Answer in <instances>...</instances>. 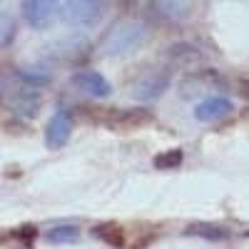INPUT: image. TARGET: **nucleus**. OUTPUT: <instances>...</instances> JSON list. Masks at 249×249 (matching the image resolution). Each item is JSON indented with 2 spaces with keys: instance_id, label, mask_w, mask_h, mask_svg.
Wrapping results in <instances>:
<instances>
[{
  "instance_id": "nucleus-1",
  "label": "nucleus",
  "mask_w": 249,
  "mask_h": 249,
  "mask_svg": "<svg viewBox=\"0 0 249 249\" xmlns=\"http://www.w3.org/2000/svg\"><path fill=\"white\" fill-rule=\"evenodd\" d=\"M144 40H147V28H144L142 23H132V20H127V23L115 25L105 35L100 50L105 53V55L117 57V55H127V53L137 50Z\"/></svg>"
},
{
  "instance_id": "nucleus-2",
  "label": "nucleus",
  "mask_w": 249,
  "mask_h": 249,
  "mask_svg": "<svg viewBox=\"0 0 249 249\" xmlns=\"http://www.w3.org/2000/svg\"><path fill=\"white\" fill-rule=\"evenodd\" d=\"M107 13L105 0H68L60 5V18L62 23L70 28H92L97 25Z\"/></svg>"
},
{
  "instance_id": "nucleus-3",
  "label": "nucleus",
  "mask_w": 249,
  "mask_h": 249,
  "mask_svg": "<svg viewBox=\"0 0 249 249\" xmlns=\"http://www.w3.org/2000/svg\"><path fill=\"white\" fill-rule=\"evenodd\" d=\"M97 120L107 122L112 130L117 132H130V130H140L147 127L155 122V115L144 107H135V110H102L97 115Z\"/></svg>"
},
{
  "instance_id": "nucleus-4",
  "label": "nucleus",
  "mask_w": 249,
  "mask_h": 249,
  "mask_svg": "<svg viewBox=\"0 0 249 249\" xmlns=\"http://www.w3.org/2000/svg\"><path fill=\"white\" fill-rule=\"evenodd\" d=\"M197 8V0H150V13L162 23H182Z\"/></svg>"
},
{
  "instance_id": "nucleus-5",
  "label": "nucleus",
  "mask_w": 249,
  "mask_h": 249,
  "mask_svg": "<svg viewBox=\"0 0 249 249\" xmlns=\"http://www.w3.org/2000/svg\"><path fill=\"white\" fill-rule=\"evenodd\" d=\"M170 88V75L167 70H160V68H152L144 75H140L132 85V95L137 100H157L164 90Z\"/></svg>"
},
{
  "instance_id": "nucleus-6",
  "label": "nucleus",
  "mask_w": 249,
  "mask_h": 249,
  "mask_svg": "<svg viewBox=\"0 0 249 249\" xmlns=\"http://www.w3.org/2000/svg\"><path fill=\"white\" fill-rule=\"evenodd\" d=\"M60 13L57 0H23V18L35 30H45Z\"/></svg>"
},
{
  "instance_id": "nucleus-7",
  "label": "nucleus",
  "mask_w": 249,
  "mask_h": 249,
  "mask_svg": "<svg viewBox=\"0 0 249 249\" xmlns=\"http://www.w3.org/2000/svg\"><path fill=\"white\" fill-rule=\"evenodd\" d=\"M219 85H222V77L217 75V70H197V72H190L179 82V95L184 100H192V97H199Z\"/></svg>"
},
{
  "instance_id": "nucleus-8",
  "label": "nucleus",
  "mask_w": 249,
  "mask_h": 249,
  "mask_svg": "<svg viewBox=\"0 0 249 249\" xmlns=\"http://www.w3.org/2000/svg\"><path fill=\"white\" fill-rule=\"evenodd\" d=\"M70 135H72V120H70L68 110H57L45 127V144L50 150H60L68 144Z\"/></svg>"
},
{
  "instance_id": "nucleus-9",
  "label": "nucleus",
  "mask_w": 249,
  "mask_h": 249,
  "mask_svg": "<svg viewBox=\"0 0 249 249\" xmlns=\"http://www.w3.org/2000/svg\"><path fill=\"white\" fill-rule=\"evenodd\" d=\"M70 85L85 95H92V97H107L112 92L110 82L102 77L97 70H77L72 77H70Z\"/></svg>"
},
{
  "instance_id": "nucleus-10",
  "label": "nucleus",
  "mask_w": 249,
  "mask_h": 249,
  "mask_svg": "<svg viewBox=\"0 0 249 249\" xmlns=\"http://www.w3.org/2000/svg\"><path fill=\"white\" fill-rule=\"evenodd\" d=\"M8 105L18 117H35L40 112V105H43V97L35 88H23L8 97Z\"/></svg>"
},
{
  "instance_id": "nucleus-11",
  "label": "nucleus",
  "mask_w": 249,
  "mask_h": 249,
  "mask_svg": "<svg viewBox=\"0 0 249 249\" xmlns=\"http://www.w3.org/2000/svg\"><path fill=\"white\" fill-rule=\"evenodd\" d=\"M57 60H65V62H80L82 57H88V50H90V43L85 37H68V40H60L55 43V48H50Z\"/></svg>"
},
{
  "instance_id": "nucleus-12",
  "label": "nucleus",
  "mask_w": 249,
  "mask_h": 249,
  "mask_svg": "<svg viewBox=\"0 0 249 249\" xmlns=\"http://www.w3.org/2000/svg\"><path fill=\"white\" fill-rule=\"evenodd\" d=\"M234 107H232V102L227 100V97H207L204 102H199L197 110H195V117L202 120V122H217L222 117H227Z\"/></svg>"
},
{
  "instance_id": "nucleus-13",
  "label": "nucleus",
  "mask_w": 249,
  "mask_h": 249,
  "mask_svg": "<svg viewBox=\"0 0 249 249\" xmlns=\"http://www.w3.org/2000/svg\"><path fill=\"white\" fill-rule=\"evenodd\" d=\"M202 60V53L190 45V43H177V45H170L167 48V62L172 68H179V70H190L192 65Z\"/></svg>"
},
{
  "instance_id": "nucleus-14",
  "label": "nucleus",
  "mask_w": 249,
  "mask_h": 249,
  "mask_svg": "<svg viewBox=\"0 0 249 249\" xmlns=\"http://www.w3.org/2000/svg\"><path fill=\"white\" fill-rule=\"evenodd\" d=\"M92 232H95L97 239H102L110 247H122L124 244V230L120 224H97Z\"/></svg>"
},
{
  "instance_id": "nucleus-15",
  "label": "nucleus",
  "mask_w": 249,
  "mask_h": 249,
  "mask_svg": "<svg viewBox=\"0 0 249 249\" xmlns=\"http://www.w3.org/2000/svg\"><path fill=\"white\" fill-rule=\"evenodd\" d=\"M187 234H195V237H202V239H212V242H219V239H227V230L217 224H190L187 227Z\"/></svg>"
},
{
  "instance_id": "nucleus-16",
  "label": "nucleus",
  "mask_w": 249,
  "mask_h": 249,
  "mask_svg": "<svg viewBox=\"0 0 249 249\" xmlns=\"http://www.w3.org/2000/svg\"><path fill=\"white\" fill-rule=\"evenodd\" d=\"M77 237H80V230L75 224H60L48 232V242L53 244H68V242H75Z\"/></svg>"
},
{
  "instance_id": "nucleus-17",
  "label": "nucleus",
  "mask_w": 249,
  "mask_h": 249,
  "mask_svg": "<svg viewBox=\"0 0 249 249\" xmlns=\"http://www.w3.org/2000/svg\"><path fill=\"white\" fill-rule=\"evenodd\" d=\"M18 75H20V80H25L30 88H40V85H48V82L53 80L50 70H45V68H23V70H20Z\"/></svg>"
},
{
  "instance_id": "nucleus-18",
  "label": "nucleus",
  "mask_w": 249,
  "mask_h": 249,
  "mask_svg": "<svg viewBox=\"0 0 249 249\" xmlns=\"http://www.w3.org/2000/svg\"><path fill=\"white\" fill-rule=\"evenodd\" d=\"M182 164V150H164L155 157V167L157 170H175Z\"/></svg>"
},
{
  "instance_id": "nucleus-19",
  "label": "nucleus",
  "mask_w": 249,
  "mask_h": 249,
  "mask_svg": "<svg viewBox=\"0 0 249 249\" xmlns=\"http://www.w3.org/2000/svg\"><path fill=\"white\" fill-rule=\"evenodd\" d=\"M15 40V20L8 13H0V50H5Z\"/></svg>"
},
{
  "instance_id": "nucleus-20",
  "label": "nucleus",
  "mask_w": 249,
  "mask_h": 249,
  "mask_svg": "<svg viewBox=\"0 0 249 249\" xmlns=\"http://www.w3.org/2000/svg\"><path fill=\"white\" fill-rule=\"evenodd\" d=\"M237 90H239V95H242L244 100H249V80H239V82H237Z\"/></svg>"
}]
</instances>
